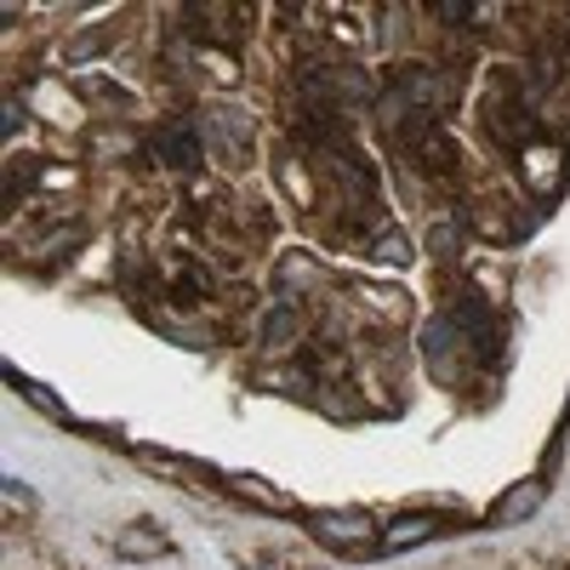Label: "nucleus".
Listing matches in <instances>:
<instances>
[{
	"instance_id": "nucleus-1",
	"label": "nucleus",
	"mask_w": 570,
	"mask_h": 570,
	"mask_svg": "<svg viewBox=\"0 0 570 570\" xmlns=\"http://www.w3.org/2000/svg\"><path fill=\"white\" fill-rule=\"evenodd\" d=\"M456 91H462L456 75H445L434 63H405L394 75V86L376 98V120H383V131H394L405 115H440V109H451Z\"/></svg>"
},
{
	"instance_id": "nucleus-2",
	"label": "nucleus",
	"mask_w": 570,
	"mask_h": 570,
	"mask_svg": "<svg viewBox=\"0 0 570 570\" xmlns=\"http://www.w3.org/2000/svg\"><path fill=\"white\" fill-rule=\"evenodd\" d=\"M297 98H303V115L343 120L348 109H365L376 91H371L365 69H354V63H308L297 75Z\"/></svg>"
},
{
	"instance_id": "nucleus-3",
	"label": "nucleus",
	"mask_w": 570,
	"mask_h": 570,
	"mask_svg": "<svg viewBox=\"0 0 570 570\" xmlns=\"http://www.w3.org/2000/svg\"><path fill=\"white\" fill-rule=\"evenodd\" d=\"M389 142L416 166V171H434V177H451L456 171V142H451V131H445V120L440 115H405L394 131H389Z\"/></svg>"
},
{
	"instance_id": "nucleus-4",
	"label": "nucleus",
	"mask_w": 570,
	"mask_h": 570,
	"mask_svg": "<svg viewBox=\"0 0 570 570\" xmlns=\"http://www.w3.org/2000/svg\"><path fill=\"white\" fill-rule=\"evenodd\" d=\"M303 525H308V537H314L325 553H343V559L383 553V531H376L360 508H320V513L303 519Z\"/></svg>"
},
{
	"instance_id": "nucleus-5",
	"label": "nucleus",
	"mask_w": 570,
	"mask_h": 570,
	"mask_svg": "<svg viewBox=\"0 0 570 570\" xmlns=\"http://www.w3.org/2000/svg\"><path fill=\"white\" fill-rule=\"evenodd\" d=\"M200 120V137H206V149L223 160V166H252V142H257V131H252V115L246 109H234V104H212V109H200L195 115Z\"/></svg>"
},
{
	"instance_id": "nucleus-6",
	"label": "nucleus",
	"mask_w": 570,
	"mask_h": 570,
	"mask_svg": "<svg viewBox=\"0 0 570 570\" xmlns=\"http://www.w3.org/2000/svg\"><path fill=\"white\" fill-rule=\"evenodd\" d=\"M422 360H428V371H434L445 389H462L468 371L480 365V360H473V348H468V337L451 325V314L428 320V331H422Z\"/></svg>"
},
{
	"instance_id": "nucleus-7",
	"label": "nucleus",
	"mask_w": 570,
	"mask_h": 570,
	"mask_svg": "<svg viewBox=\"0 0 570 570\" xmlns=\"http://www.w3.org/2000/svg\"><path fill=\"white\" fill-rule=\"evenodd\" d=\"M155 160L160 166H171V171H195L200 160H206V137H200V120L195 115H177V120H166L160 131H155Z\"/></svg>"
},
{
	"instance_id": "nucleus-8",
	"label": "nucleus",
	"mask_w": 570,
	"mask_h": 570,
	"mask_svg": "<svg viewBox=\"0 0 570 570\" xmlns=\"http://www.w3.org/2000/svg\"><path fill=\"white\" fill-rule=\"evenodd\" d=\"M548 502V480H519V485H508L497 502H491V513H485V525L491 531H508V525H525V519L537 513Z\"/></svg>"
},
{
	"instance_id": "nucleus-9",
	"label": "nucleus",
	"mask_w": 570,
	"mask_h": 570,
	"mask_svg": "<svg viewBox=\"0 0 570 570\" xmlns=\"http://www.w3.org/2000/svg\"><path fill=\"white\" fill-rule=\"evenodd\" d=\"M519 171H525V183L537 188L542 200H559V188H564V155H559V142H531V149H519Z\"/></svg>"
},
{
	"instance_id": "nucleus-10",
	"label": "nucleus",
	"mask_w": 570,
	"mask_h": 570,
	"mask_svg": "<svg viewBox=\"0 0 570 570\" xmlns=\"http://www.w3.org/2000/svg\"><path fill=\"white\" fill-rule=\"evenodd\" d=\"M440 531H451V519H440V513H400V519L383 525V553H411L422 542H434Z\"/></svg>"
},
{
	"instance_id": "nucleus-11",
	"label": "nucleus",
	"mask_w": 570,
	"mask_h": 570,
	"mask_svg": "<svg viewBox=\"0 0 570 570\" xmlns=\"http://www.w3.org/2000/svg\"><path fill=\"white\" fill-rule=\"evenodd\" d=\"M137 462L155 468V473H171L183 485H223V473L212 462H195V456H177V451H155V445H137Z\"/></svg>"
},
{
	"instance_id": "nucleus-12",
	"label": "nucleus",
	"mask_w": 570,
	"mask_h": 570,
	"mask_svg": "<svg viewBox=\"0 0 570 570\" xmlns=\"http://www.w3.org/2000/svg\"><path fill=\"white\" fill-rule=\"evenodd\" d=\"M223 491L252 502V508H263V513H297V502L285 497V491H274L268 480H257V473H234V480H223Z\"/></svg>"
},
{
	"instance_id": "nucleus-13",
	"label": "nucleus",
	"mask_w": 570,
	"mask_h": 570,
	"mask_svg": "<svg viewBox=\"0 0 570 570\" xmlns=\"http://www.w3.org/2000/svg\"><path fill=\"white\" fill-rule=\"evenodd\" d=\"M297 337H303V308H297V297H279L274 314L263 320V343L268 348H292Z\"/></svg>"
},
{
	"instance_id": "nucleus-14",
	"label": "nucleus",
	"mask_w": 570,
	"mask_h": 570,
	"mask_svg": "<svg viewBox=\"0 0 570 570\" xmlns=\"http://www.w3.org/2000/svg\"><path fill=\"white\" fill-rule=\"evenodd\" d=\"M160 553H171V542L155 525H120L115 531V559H160Z\"/></svg>"
},
{
	"instance_id": "nucleus-15",
	"label": "nucleus",
	"mask_w": 570,
	"mask_h": 570,
	"mask_svg": "<svg viewBox=\"0 0 570 570\" xmlns=\"http://www.w3.org/2000/svg\"><path fill=\"white\" fill-rule=\"evenodd\" d=\"M416 252H411V240H405V234L400 228H376L371 234V263H394V268H405Z\"/></svg>"
},
{
	"instance_id": "nucleus-16",
	"label": "nucleus",
	"mask_w": 570,
	"mask_h": 570,
	"mask_svg": "<svg viewBox=\"0 0 570 570\" xmlns=\"http://www.w3.org/2000/svg\"><path fill=\"white\" fill-rule=\"evenodd\" d=\"M115 35H120L115 23H98V29H86V35H75V40H69V52H63V58H69V63H86V58H98L104 46H115Z\"/></svg>"
},
{
	"instance_id": "nucleus-17",
	"label": "nucleus",
	"mask_w": 570,
	"mask_h": 570,
	"mask_svg": "<svg viewBox=\"0 0 570 570\" xmlns=\"http://www.w3.org/2000/svg\"><path fill=\"white\" fill-rule=\"evenodd\" d=\"M7 376H12V389H18V394H23V400H29L35 411H46V416H58V422H69V405H63V400H52V394H46L40 383H29V376H18L12 365H7Z\"/></svg>"
},
{
	"instance_id": "nucleus-18",
	"label": "nucleus",
	"mask_w": 570,
	"mask_h": 570,
	"mask_svg": "<svg viewBox=\"0 0 570 570\" xmlns=\"http://www.w3.org/2000/svg\"><path fill=\"white\" fill-rule=\"evenodd\" d=\"M428 246H434L440 257H451V252H456V223H451V217H440V223H434V234H428Z\"/></svg>"
},
{
	"instance_id": "nucleus-19",
	"label": "nucleus",
	"mask_w": 570,
	"mask_h": 570,
	"mask_svg": "<svg viewBox=\"0 0 570 570\" xmlns=\"http://www.w3.org/2000/svg\"><path fill=\"white\" fill-rule=\"evenodd\" d=\"M434 18L440 23H468V18H480V7H468V0H440Z\"/></svg>"
},
{
	"instance_id": "nucleus-20",
	"label": "nucleus",
	"mask_w": 570,
	"mask_h": 570,
	"mask_svg": "<svg viewBox=\"0 0 570 570\" xmlns=\"http://www.w3.org/2000/svg\"><path fill=\"white\" fill-rule=\"evenodd\" d=\"M23 126V104L18 98H7V109H0V137H12Z\"/></svg>"
},
{
	"instance_id": "nucleus-21",
	"label": "nucleus",
	"mask_w": 570,
	"mask_h": 570,
	"mask_svg": "<svg viewBox=\"0 0 570 570\" xmlns=\"http://www.w3.org/2000/svg\"><path fill=\"white\" fill-rule=\"evenodd\" d=\"M7 508H12V513H18V508L29 513V508H35V497H29V491H23L18 480H7Z\"/></svg>"
}]
</instances>
